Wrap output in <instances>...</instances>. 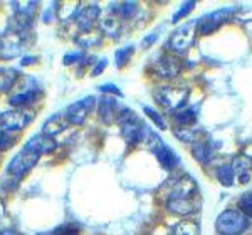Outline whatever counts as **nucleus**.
<instances>
[{"mask_svg":"<svg viewBox=\"0 0 252 235\" xmlns=\"http://www.w3.org/2000/svg\"><path fill=\"white\" fill-rule=\"evenodd\" d=\"M15 141H17V136H12V133L7 131H0V151H5L10 147H14Z\"/></svg>","mask_w":252,"mask_h":235,"instance_id":"nucleus-32","label":"nucleus"},{"mask_svg":"<svg viewBox=\"0 0 252 235\" xmlns=\"http://www.w3.org/2000/svg\"><path fill=\"white\" fill-rule=\"evenodd\" d=\"M27 47V30L10 27L0 35V59H14Z\"/></svg>","mask_w":252,"mask_h":235,"instance_id":"nucleus-2","label":"nucleus"},{"mask_svg":"<svg viewBox=\"0 0 252 235\" xmlns=\"http://www.w3.org/2000/svg\"><path fill=\"white\" fill-rule=\"evenodd\" d=\"M15 86H19L20 89L14 91L9 96V104L10 106L20 108V109L29 106L31 103H34V101L40 96V92H42V89H40L37 81L32 79V78H27V76L24 78V81H20L19 84L15 83Z\"/></svg>","mask_w":252,"mask_h":235,"instance_id":"nucleus-7","label":"nucleus"},{"mask_svg":"<svg viewBox=\"0 0 252 235\" xmlns=\"http://www.w3.org/2000/svg\"><path fill=\"white\" fill-rule=\"evenodd\" d=\"M97 89H99L101 92H104V96H108V94H113V96H121V91L115 86V84H103V86H99Z\"/></svg>","mask_w":252,"mask_h":235,"instance_id":"nucleus-35","label":"nucleus"},{"mask_svg":"<svg viewBox=\"0 0 252 235\" xmlns=\"http://www.w3.org/2000/svg\"><path fill=\"white\" fill-rule=\"evenodd\" d=\"M173 131H175V135L178 136V140L187 141V143H193V145L200 143V131H198V129H195L193 126H190V128H175Z\"/></svg>","mask_w":252,"mask_h":235,"instance_id":"nucleus-27","label":"nucleus"},{"mask_svg":"<svg viewBox=\"0 0 252 235\" xmlns=\"http://www.w3.org/2000/svg\"><path fill=\"white\" fill-rule=\"evenodd\" d=\"M35 113L32 109H9V111H2L0 113V131H19L24 129L26 126H29L34 119Z\"/></svg>","mask_w":252,"mask_h":235,"instance_id":"nucleus-8","label":"nucleus"},{"mask_svg":"<svg viewBox=\"0 0 252 235\" xmlns=\"http://www.w3.org/2000/svg\"><path fill=\"white\" fill-rule=\"evenodd\" d=\"M195 26H197V22L187 24L184 27H178V29L170 35V40H168L170 49L175 52L189 51L195 44V37H197V34H198L197 29H195Z\"/></svg>","mask_w":252,"mask_h":235,"instance_id":"nucleus-9","label":"nucleus"},{"mask_svg":"<svg viewBox=\"0 0 252 235\" xmlns=\"http://www.w3.org/2000/svg\"><path fill=\"white\" fill-rule=\"evenodd\" d=\"M175 123L182 128H190L197 123V113L195 109H180L175 113Z\"/></svg>","mask_w":252,"mask_h":235,"instance_id":"nucleus-23","label":"nucleus"},{"mask_svg":"<svg viewBox=\"0 0 252 235\" xmlns=\"http://www.w3.org/2000/svg\"><path fill=\"white\" fill-rule=\"evenodd\" d=\"M153 71L157 72L160 78L172 79L177 78L182 71V62L172 54H161L155 62H153Z\"/></svg>","mask_w":252,"mask_h":235,"instance_id":"nucleus-11","label":"nucleus"},{"mask_svg":"<svg viewBox=\"0 0 252 235\" xmlns=\"http://www.w3.org/2000/svg\"><path fill=\"white\" fill-rule=\"evenodd\" d=\"M51 235H79V229L74 225H63L58 227Z\"/></svg>","mask_w":252,"mask_h":235,"instance_id":"nucleus-33","label":"nucleus"},{"mask_svg":"<svg viewBox=\"0 0 252 235\" xmlns=\"http://www.w3.org/2000/svg\"><path fill=\"white\" fill-rule=\"evenodd\" d=\"M120 29H121L120 17H116L115 14H109L104 19H101L99 30L103 32V34L109 35V37H116V35L120 34Z\"/></svg>","mask_w":252,"mask_h":235,"instance_id":"nucleus-20","label":"nucleus"},{"mask_svg":"<svg viewBox=\"0 0 252 235\" xmlns=\"http://www.w3.org/2000/svg\"><path fill=\"white\" fill-rule=\"evenodd\" d=\"M83 58H84L83 52H69V54L64 56L63 62L66 64V66H71V64H74V62H81Z\"/></svg>","mask_w":252,"mask_h":235,"instance_id":"nucleus-34","label":"nucleus"},{"mask_svg":"<svg viewBox=\"0 0 252 235\" xmlns=\"http://www.w3.org/2000/svg\"><path fill=\"white\" fill-rule=\"evenodd\" d=\"M239 210H241L247 218H252V193H244V195L239 198Z\"/></svg>","mask_w":252,"mask_h":235,"instance_id":"nucleus-29","label":"nucleus"},{"mask_svg":"<svg viewBox=\"0 0 252 235\" xmlns=\"http://www.w3.org/2000/svg\"><path fill=\"white\" fill-rule=\"evenodd\" d=\"M227 14H229V10H219L197 20V32H200L202 35L212 34L214 30H217L222 26V22L227 19Z\"/></svg>","mask_w":252,"mask_h":235,"instance_id":"nucleus-13","label":"nucleus"},{"mask_svg":"<svg viewBox=\"0 0 252 235\" xmlns=\"http://www.w3.org/2000/svg\"><path fill=\"white\" fill-rule=\"evenodd\" d=\"M143 111H145V115L150 118V119L155 123V126H158L160 129H165L166 128V124H165V119L161 118V115L158 111H155L153 108H150V106H145L143 108Z\"/></svg>","mask_w":252,"mask_h":235,"instance_id":"nucleus-30","label":"nucleus"},{"mask_svg":"<svg viewBox=\"0 0 252 235\" xmlns=\"http://www.w3.org/2000/svg\"><path fill=\"white\" fill-rule=\"evenodd\" d=\"M133 46H128V47H123V49L116 51L115 54V59H116V66L118 67H125L126 64H128V60L131 59V54H133Z\"/></svg>","mask_w":252,"mask_h":235,"instance_id":"nucleus-28","label":"nucleus"},{"mask_svg":"<svg viewBox=\"0 0 252 235\" xmlns=\"http://www.w3.org/2000/svg\"><path fill=\"white\" fill-rule=\"evenodd\" d=\"M35 60H37V58H26V56H24L20 62H22V66H29V64L35 62Z\"/></svg>","mask_w":252,"mask_h":235,"instance_id":"nucleus-38","label":"nucleus"},{"mask_svg":"<svg viewBox=\"0 0 252 235\" xmlns=\"http://www.w3.org/2000/svg\"><path fill=\"white\" fill-rule=\"evenodd\" d=\"M39 158L40 155L37 151H34V149L27 148L26 145H24V148L20 149L17 155H14V158L9 161V165H7V173H9L12 178H15V180H20V178L24 175H27V173L35 167Z\"/></svg>","mask_w":252,"mask_h":235,"instance_id":"nucleus-6","label":"nucleus"},{"mask_svg":"<svg viewBox=\"0 0 252 235\" xmlns=\"http://www.w3.org/2000/svg\"><path fill=\"white\" fill-rule=\"evenodd\" d=\"M197 193V181L189 175H184L180 178H173V180L166 181V185L161 186L160 190V198L165 204H168L170 200H177V198H195Z\"/></svg>","mask_w":252,"mask_h":235,"instance_id":"nucleus-1","label":"nucleus"},{"mask_svg":"<svg viewBox=\"0 0 252 235\" xmlns=\"http://www.w3.org/2000/svg\"><path fill=\"white\" fill-rule=\"evenodd\" d=\"M103 39V32L91 29L86 32H79L76 35V44H79L81 47H91V46H97Z\"/></svg>","mask_w":252,"mask_h":235,"instance_id":"nucleus-21","label":"nucleus"},{"mask_svg":"<svg viewBox=\"0 0 252 235\" xmlns=\"http://www.w3.org/2000/svg\"><path fill=\"white\" fill-rule=\"evenodd\" d=\"M0 235H20V234L15 232V230H12V229H2L0 230Z\"/></svg>","mask_w":252,"mask_h":235,"instance_id":"nucleus-39","label":"nucleus"},{"mask_svg":"<svg viewBox=\"0 0 252 235\" xmlns=\"http://www.w3.org/2000/svg\"><path fill=\"white\" fill-rule=\"evenodd\" d=\"M193 9H195V2H193V0H190V2H185L184 5L180 7V9H178L177 12H175V15L172 17V22H173V24H177L178 20L184 19L185 15H189L190 12H192Z\"/></svg>","mask_w":252,"mask_h":235,"instance_id":"nucleus-31","label":"nucleus"},{"mask_svg":"<svg viewBox=\"0 0 252 235\" xmlns=\"http://www.w3.org/2000/svg\"><path fill=\"white\" fill-rule=\"evenodd\" d=\"M172 235H200V225L195 220L185 218V220L178 222V224L173 227Z\"/></svg>","mask_w":252,"mask_h":235,"instance_id":"nucleus-22","label":"nucleus"},{"mask_svg":"<svg viewBox=\"0 0 252 235\" xmlns=\"http://www.w3.org/2000/svg\"><path fill=\"white\" fill-rule=\"evenodd\" d=\"M214 149L210 147L209 141H200V143L193 145V149H192V155L195 160H198L200 163H207V161L210 160V156H212Z\"/></svg>","mask_w":252,"mask_h":235,"instance_id":"nucleus-26","label":"nucleus"},{"mask_svg":"<svg viewBox=\"0 0 252 235\" xmlns=\"http://www.w3.org/2000/svg\"><path fill=\"white\" fill-rule=\"evenodd\" d=\"M157 39H158V34H157V32H153V34L146 35V37L143 39V42H141V46H143V47H150Z\"/></svg>","mask_w":252,"mask_h":235,"instance_id":"nucleus-37","label":"nucleus"},{"mask_svg":"<svg viewBox=\"0 0 252 235\" xmlns=\"http://www.w3.org/2000/svg\"><path fill=\"white\" fill-rule=\"evenodd\" d=\"M69 121L64 113H56V115H52L51 118H47L46 123H44L42 126V135L47 136V138H54L58 136L59 133H63L64 129L67 128Z\"/></svg>","mask_w":252,"mask_h":235,"instance_id":"nucleus-15","label":"nucleus"},{"mask_svg":"<svg viewBox=\"0 0 252 235\" xmlns=\"http://www.w3.org/2000/svg\"><path fill=\"white\" fill-rule=\"evenodd\" d=\"M19 79V71L12 67L0 69V92H7L15 86Z\"/></svg>","mask_w":252,"mask_h":235,"instance_id":"nucleus-19","label":"nucleus"},{"mask_svg":"<svg viewBox=\"0 0 252 235\" xmlns=\"http://www.w3.org/2000/svg\"><path fill=\"white\" fill-rule=\"evenodd\" d=\"M215 176H217V180L220 181L223 186H230L235 180V170L232 165L223 163L215 170Z\"/></svg>","mask_w":252,"mask_h":235,"instance_id":"nucleus-25","label":"nucleus"},{"mask_svg":"<svg viewBox=\"0 0 252 235\" xmlns=\"http://www.w3.org/2000/svg\"><path fill=\"white\" fill-rule=\"evenodd\" d=\"M118 123L121 126V133H123L125 140L128 141V145L135 147L136 143H140L141 140H145L146 128L136 118L135 113L128 108H121L120 115H118Z\"/></svg>","mask_w":252,"mask_h":235,"instance_id":"nucleus-4","label":"nucleus"},{"mask_svg":"<svg viewBox=\"0 0 252 235\" xmlns=\"http://www.w3.org/2000/svg\"><path fill=\"white\" fill-rule=\"evenodd\" d=\"M106 66H108V59H106V58H104V59H99V60L96 62V66L93 67V72H91V74H93V76H99L101 72L104 71V67H106Z\"/></svg>","mask_w":252,"mask_h":235,"instance_id":"nucleus-36","label":"nucleus"},{"mask_svg":"<svg viewBox=\"0 0 252 235\" xmlns=\"http://www.w3.org/2000/svg\"><path fill=\"white\" fill-rule=\"evenodd\" d=\"M94 103H96L94 96H86L84 99H79L76 103L69 104L66 111H64L69 124H83L88 115L91 113V109L94 108Z\"/></svg>","mask_w":252,"mask_h":235,"instance_id":"nucleus-10","label":"nucleus"},{"mask_svg":"<svg viewBox=\"0 0 252 235\" xmlns=\"http://www.w3.org/2000/svg\"><path fill=\"white\" fill-rule=\"evenodd\" d=\"M166 206H168V210L175 213V215L189 217L197 212L200 204H197L195 198H177V200H170Z\"/></svg>","mask_w":252,"mask_h":235,"instance_id":"nucleus-16","label":"nucleus"},{"mask_svg":"<svg viewBox=\"0 0 252 235\" xmlns=\"http://www.w3.org/2000/svg\"><path fill=\"white\" fill-rule=\"evenodd\" d=\"M26 147L37 151L39 155H44V153H49V151H52V149H56L58 145H56L54 138H47L40 133V135H35V136H32L31 140H27Z\"/></svg>","mask_w":252,"mask_h":235,"instance_id":"nucleus-17","label":"nucleus"},{"mask_svg":"<svg viewBox=\"0 0 252 235\" xmlns=\"http://www.w3.org/2000/svg\"><path fill=\"white\" fill-rule=\"evenodd\" d=\"M97 19H99V7L97 5H88L81 9L76 15V24L79 26V32L91 30Z\"/></svg>","mask_w":252,"mask_h":235,"instance_id":"nucleus-14","label":"nucleus"},{"mask_svg":"<svg viewBox=\"0 0 252 235\" xmlns=\"http://www.w3.org/2000/svg\"><path fill=\"white\" fill-rule=\"evenodd\" d=\"M111 10L116 17L120 19H129L135 15V12L138 10V3L135 2H123V3H113Z\"/></svg>","mask_w":252,"mask_h":235,"instance_id":"nucleus-24","label":"nucleus"},{"mask_svg":"<svg viewBox=\"0 0 252 235\" xmlns=\"http://www.w3.org/2000/svg\"><path fill=\"white\" fill-rule=\"evenodd\" d=\"M155 101L161 108L168 109L170 113H177L189 101V89L177 86H163L155 92Z\"/></svg>","mask_w":252,"mask_h":235,"instance_id":"nucleus-5","label":"nucleus"},{"mask_svg":"<svg viewBox=\"0 0 252 235\" xmlns=\"http://www.w3.org/2000/svg\"><path fill=\"white\" fill-rule=\"evenodd\" d=\"M155 155L158 158V161H160V165L166 170H172L177 167L178 163V156L175 155V153L170 149L168 147H165V145H161V147H158L155 149Z\"/></svg>","mask_w":252,"mask_h":235,"instance_id":"nucleus-18","label":"nucleus"},{"mask_svg":"<svg viewBox=\"0 0 252 235\" xmlns=\"http://www.w3.org/2000/svg\"><path fill=\"white\" fill-rule=\"evenodd\" d=\"M215 229L222 235H241L249 229V218L244 215L241 210H223L220 215L217 217Z\"/></svg>","mask_w":252,"mask_h":235,"instance_id":"nucleus-3","label":"nucleus"},{"mask_svg":"<svg viewBox=\"0 0 252 235\" xmlns=\"http://www.w3.org/2000/svg\"><path fill=\"white\" fill-rule=\"evenodd\" d=\"M120 106H118V101L111 96H103L97 103V115L103 123L113 124L118 121V115H120Z\"/></svg>","mask_w":252,"mask_h":235,"instance_id":"nucleus-12","label":"nucleus"}]
</instances>
